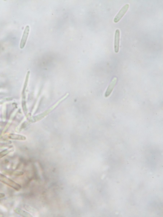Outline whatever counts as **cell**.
Instances as JSON below:
<instances>
[{"mask_svg": "<svg viewBox=\"0 0 163 217\" xmlns=\"http://www.w3.org/2000/svg\"><path fill=\"white\" fill-rule=\"evenodd\" d=\"M8 138L13 140H18L21 141H24L26 140V137L22 135L11 133L9 135Z\"/></svg>", "mask_w": 163, "mask_h": 217, "instance_id": "7", "label": "cell"}, {"mask_svg": "<svg viewBox=\"0 0 163 217\" xmlns=\"http://www.w3.org/2000/svg\"><path fill=\"white\" fill-rule=\"evenodd\" d=\"M129 8V5L128 4H126L124 5L121 9H120L117 15H116L114 19V21L115 23L118 22L122 18L124 15L126 13L127 11Z\"/></svg>", "mask_w": 163, "mask_h": 217, "instance_id": "2", "label": "cell"}, {"mask_svg": "<svg viewBox=\"0 0 163 217\" xmlns=\"http://www.w3.org/2000/svg\"><path fill=\"white\" fill-rule=\"evenodd\" d=\"M117 81V78L115 77L112 80L109 85L107 90L105 92V96L106 97H107L109 96L111 93L112 91L114 89V87Z\"/></svg>", "mask_w": 163, "mask_h": 217, "instance_id": "5", "label": "cell"}, {"mask_svg": "<svg viewBox=\"0 0 163 217\" xmlns=\"http://www.w3.org/2000/svg\"><path fill=\"white\" fill-rule=\"evenodd\" d=\"M12 151V150H9V149H7L1 151V152H0V159L4 157V156H5Z\"/></svg>", "mask_w": 163, "mask_h": 217, "instance_id": "9", "label": "cell"}, {"mask_svg": "<svg viewBox=\"0 0 163 217\" xmlns=\"http://www.w3.org/2000/svg\"><path fill=\"white\" fill-rule=\"evenodd\" d=\"M14 210L16 214L21 216L25 217H32L31 215L29 213L18 208H14Z\"/></svg>", "mask_w": 163, "mask_h": 217, "instance_id": "6", "label": "cell"}, {"mask_svg": "<svg viewBox=\"0 0 163 217\" xmlns=\"http://www.w3.org/2000/svg\"><path fill=\"white\" fill-rule=\"evenodd\" d=\"M120 40V31L119 29H117L115 33V51L116 53H118L119 52V42Z\"/></svg>", "mask_w": 163, "mask_h": 217, "instance_id": "4", "label": "cell"}, {"mask_svg": "<svg viewBox=\"0 0 163 217\" xmlns=\"http://www.w3.org/2000/svg\"><path fill=\"white\" fill-rule=\"evenodd\" d=\"M5 194L3 193H0V198H3L5 197Z\"/></svg>", "mask_w": 163, "mask_h": 217, "instance_id": "11", "label": "cell"}, {"mask_svg": "<svg viewBox=\"0 0 163 217\" xmlns=\"http://www.w3.org/2000/svg\"><path fill=\"white\" fill-rule=\"evenodd\" d=\"M4 174L8 175H14V176H20L23 175V172L20 171H11V170H6L4 172Z\"/></svg>", "mask_w": 163, "mask_h": 217, "instance_id": "8", "label": "cell"}, {"mask_svg": "<svg viewBox=\"0 0 163 217\" xmlns=\"http://www.w3.org/2000/svg\"><path fill=\"white\" fill-rule=\"evenodd\" d=\"M29 26H27L24 31L23 35L20 42V48L21 49L23 48L25 45L29 36Z\"/></svg>", "mask_w": 163, "mask_h": 217, "instance_id": "3", "label": "cell"}, {"mask_svg": "<svg viewBox=\"0 0 163 217\" xmlns=\"http://www.w3.org/2000/svg\"><path fill=\"white\" fill-rule=\"evenodd\" d=\"M10 141H0V144H7L11 143Z\"/></svg>", "mask_w": 163, "mask_h": 217, "instance_id": "10", "label": "cell"}, {"mask_svg": "<svg viewBox=\"0 0 163 217\" xmlns=\"http://www.w3.org/2000/svg\"><path fill=\"white\" fill-rule=\"evenodd\" d=\"M0 181L17 191L19 190L21 188V186L20 185L1 173H0Z\"/></svg>", "mask_w": 163, "mask_h": 217, "instance_id": "1", "label": "cell"}]
</instances>
